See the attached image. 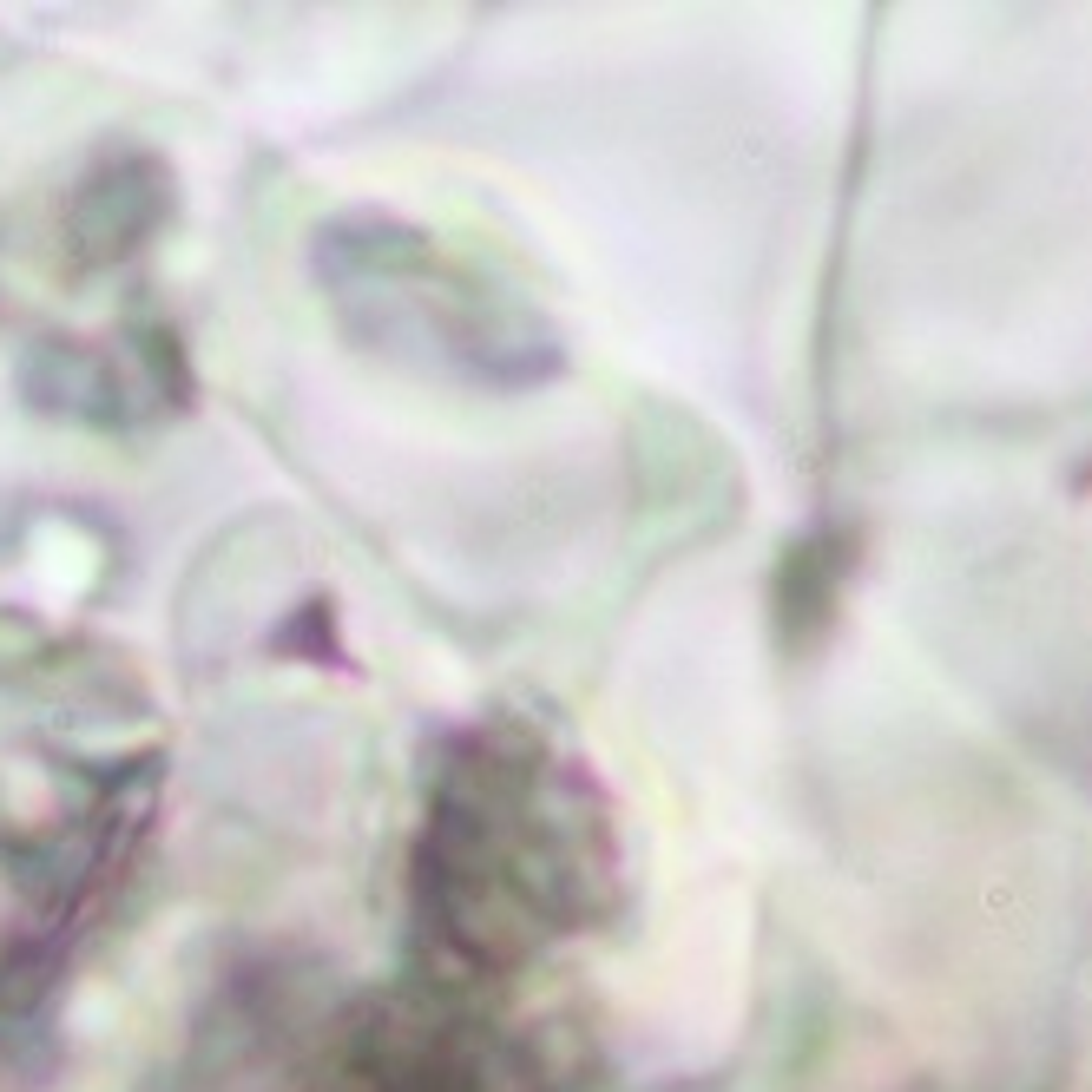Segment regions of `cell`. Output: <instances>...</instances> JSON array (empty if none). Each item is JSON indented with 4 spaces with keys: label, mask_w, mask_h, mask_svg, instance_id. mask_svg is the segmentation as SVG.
Listing matches in <instances>:
<instances>
[{
    "label": "cell",
    "mask_w": 1092,
    "mask_h": 1092,
    "mask_svg": "<svg viewBox=\"0 0 1092 1092\" xmlns=\"http://www.w3.org/2000/svg\"><path fill=\"white\" fill-rule=\"evenodd\" d=\"M152 783L145 697L93 651L0 625V987L126 869Z\"/></svg>",
    "instance_id": "1"
}]
</instances>
